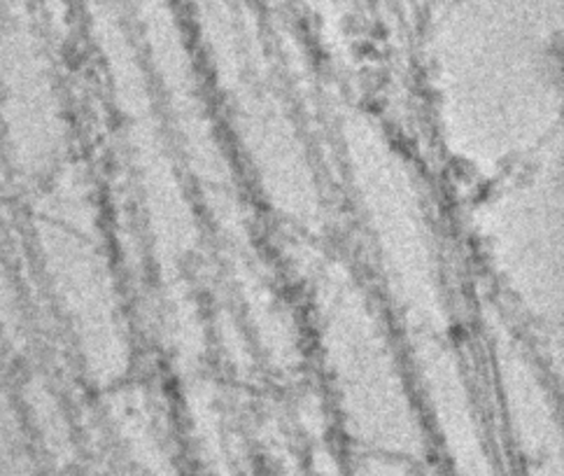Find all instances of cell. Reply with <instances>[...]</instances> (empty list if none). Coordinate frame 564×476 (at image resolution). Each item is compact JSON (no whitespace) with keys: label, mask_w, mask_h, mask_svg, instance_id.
Instances as JSON below:
<instances>
[]
</instances>
